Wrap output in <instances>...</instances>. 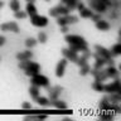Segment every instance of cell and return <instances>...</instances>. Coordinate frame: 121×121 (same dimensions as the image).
Instances as JSON below:
<instances>
[{
    "label": "cell",
    "instance_id": "obj_47",
    "mask_svg": "<svg viewBox=\"0 0 121 121\" xmlns=\"http://www.w3.org/2000/svg\"><path fill=\"white\" fill-rule=\"evenodd\" d=\"M28 3H34V0H26Z\"/></svg>",
    "mask_w": 121,
    "mask_h": 121
},
{
    "label": "cell",
    "instance_id": "obj_6",
    "mask_svg": "<svg viewBox=\"0 0 121 121\" xmlns=\"http://www.w3.org/2000/svg\"><path fill=\"white\" fill-rule=\"evenodd\" d=\"M95 51H96V53L100 57H102V58H105V59H108V58H112V53L111 51H108V49H106L105 47H102V45L100 44H96L95 45Z\"/></svg>",
    "mask_w": 121,
    "mask_h": 121
},
{
    "label": "cell",
    "instance_id": "obj_19",
    "mask_svg": "<svg viewBox=\"0 0 121 121\" xmlns=\"http://www.w3.org/2000/svg\"><path fill=\"white\" fill-rule=\"evenodd\" d=\"M95 58H96V62H95V67L93 68H96V69H100V68H102L105 66V58H102V57H100L97 54V53H93L92 54Z\"/></svg>",
    "mask_w": 121,
    "mask_h": 121
},
{
    "label": "cell",
    "instance_id": "obj_13",
    "mask_svg": "<svg viewBox=\"0 0 121 121\" xmlns=\"http://www.w3.org/2000/svg\"><path fill=\"white\" fill-rule=\"evenodd\" d=\"M82 53H83V54H82L81 57H78V58H77V60H76V63H77L79 67H81V66H83V64H86V63H87V59H88L90 57H91V54H92V53H91V52L88 51V49H86V51H83Z\"/></svg>",
    "mask_w": 121,
    "mask_h": 121
},
{
    "label": "cell",
    "instance_id": "obj_46",
    "mask_svg": "<svg viewBox=\"0 0 121 121\" xmlns=\"http://www.w3.org/2000/svg\"><path fill=\"white\" fill-rule=\"evenodd\" d=\"M68 1V0H60V3H62V4H66Z\"/></svg>",
    "mask_w": 121,
    "mask_h": 121
},
{
    "label": "cell",
    "instance_id": "obj_45",
    "mask_svg": "<svg viewBox=\"0 0 121 121\" xmlns=\"http://www.w3.org/2000/svg\"><path fill=\"white\" fill-rule=\"evenodd\" d=\"M3 6H4V1H1V0H0V9H1Z\"/></svg>",
    "mask_w": 121,
    "mask_h": 121
},
{
    "label": "cell",
    "instance_id": "obj_30",
    "mask_svg": "<svg viewBox=\"0 0 121 121\" xmlns=\"http://www.w3.org/2000/svg\"><path fill=\"white\" fill-rule=\"evenodd\" d=\"M38 43V40L37 39H34V38H28V39L25 40V45L28 48H33V47H35Z\"/></svg>",
    "mask_w": 121,
    "mask_h": 121
},
{
    "label": "cell",
    "instance_id": "obj_23",
    "mask_svg": "<svg viewBox=\"0 0 121 121\" xmlns=\"http://www.w3.org/2000/svg\"><path fill=\"white\" fill-rule=\"evenodd\" d=\"M29 95H30V97H32L33 100H35V98L39 96V87L33 85V86L29 88Z\"/></svg>",
    "mask_w": 121,
    "mask_h": 121
},
{
    "label": "cell",
    "instance_id": "obj_37",
    "mask_svg": "<svg viewBox=\"0 0 121 121\" xmlns=\"http://www.w3.org/2000/svg\"><path fill=\"white\" fill-rule=\"evenodd\" d=\"M100 119H101V120H112L113 116H112V115H105V113H104V115L100 116Z\"/></svg>",
    "mask_w": 121,
    "mask_h": 121
},
{
    "label": "cell",
    "instance_id": "obj_33",
    "mask_svg": "<svg viewBox=\"0 0 121 121\" xmlns=\"http://www.w3.org/2000/svg\"><path fill=\"white\" fill-rule=\"evenodd\" d=\"M77 3H78V0H68V1L66 3V5H67V8L69 10H73V9H76Z\"/></svg>",
    "mask_w": 121,
    "mask_h": 121
},
{
    "label": "cell",
    "instance_id": "obj_48",
    "mask_svg": "<svg viewBox=\"0 0 121 121\" xmlns=\"http://www.w3.org/2000/svg\"><path fill=\"white\" fill-rule=\"evenodd\" d=\"M44 1H51V0H44Z\"/></svg>",
    "mask_w": 121,
    "mask_h": 121
},
{
    "label": "cell",
    "instance_id": "obj_49",
    "mask_svg": "<svg viewBox=\"0 0 121 121\" xmlns=\"http://www.w3.org/2000/svg\"><path fill=\"white\" fill-rule=\"evenodd\" d=\"M0 59H1V57H0Z\"/></svg>",
    "mask_w": 121,
    "mask_h": 121
},
{
    "label": "cell",
    "instance_id": "obj_1",
    "mask_svg": "<svg viewBox=\"0 0 121 121\" xmlns=\"http://www.w3.org/2000/svg\"><path fill=\"white\" fill-rule=\"evenodd\" d=\"M104 92H107V93H120L121 95V87H120V79L119 77L115 78V81L112 83H108V85H104Z\"/></svg>",
    "mask_w": 121,
    "mask_h": 121
},
{
    "label": "cell",
    "instance_id": "obj_11",
    "mask_svg": "<svg viewBox=\"0 0 121 121\" xmlns=\"http://www.w3.org/2000/svg\"><path fill=\"white\" fill-rule=\"evenodd\" d=\"M66 42L68 44H76V43H85V38L79 35H73V34H67L66 35Z\"/></svg>",
    "mask_w": 121,
    "mask_h": 121
},
{
    "label": "cell",
    "instance_id": "obj_22",
    "mask_svg": "<svg viewBox=\"0 0 121 121\" xmlns=\"http://www.w3.org/2000/svg\"><path fill=\"white\" fill-rule=\"evenodd\" d=\"M108 98V102H111V104H119V102L121 101V95L120 93H110V96H107Z\"/></svg>",
    "mask_w": 121,
    "mask_h": 121
},
{
    "label": "cell",
    "instance_id": "obj_21",
    "mask_svg": "<svg viewBox=\"0 0 121 121\" xmlns=\"http://www.w3.org/2000/svg\"><path fill=\"white\" fill-rule=\"evenodd\" d=\"M96 28L98 30H102V32H107V30L110 29V24L107 22H105V20H97L96 22Z\"/></svg>",
    "mask_w": 121,
    "mask_h": 121
},
{
    "label": "cell",
    "instance_id": "obj_35",
    "mask_svg": "<svg viewBox=\"0 0 121 121\" xmlns=\"http://www.w3.org/2000/svg\"><path fill=\"white\" fill-rule=\"evenodd\" d=\"M38 42H40V43H45V42H47V34L44 32L39 33V35H38Z\"/></svg>",
    "mask_w": 121,
    "mask_h": 121
},
{
    "label": "cell",
    "instance_id": "obj_41",
    "mask_svg": "<svg viewBox=\"0 0 121 121\" xmlns=\"http://www.w3.org/2000/svg\"><path fill=\"white\" fill-rule=\"evenodd\" d=\"M47 119V115H35V120H44Z\"/></svg>",
    "mask_w": 121,
    "mask_h": 121
},
{
    "label": "cell",
    "instance_id": "obj_40",
    "mask_svg": "<svg viewBox=\"0 0 121 121\" xmlns=\"http://www.w3.org/2000/svg\"><path fill=\"white\" fill-rule=\"evenodd\" d=\"M60 32L62 33H68V26L67 25H60Z\"/></svg>",
    "mask_w": 121,
    "mask_h": 121
},
{
    "label": "cell",
    "instance_id": "obj_29",
    "mask_svg": "<svg viewBox=\"0 0 121 121\" xmlns=\"http://www.w3.org/2000/svg\"><path fill=\"white\" fill-rule=\"evenodd\" d=\"M9 5H10V9L14 10V11L20 10V3H19V0H11Z\"/></svg>",
    "mask_w": 121,
    "mask_h": 121
},
{
    "label": "cell",
    "instance_id": "obj_44",
    "mask_svg": "<svg viewBox=\"0 0 121 121\" xmlns=\"http://www.w3.org/2000/svg\"><path fill=\"white\" fill-rule=\"evenodd\" d=\"M4 43H5V37H4V35H0V47H1V45H4Z\"/></svg>",
    "mask_w": 121,
    "mask_h": 121
},
{
    "label": "cell",
    "instance_id": "obj_34",
    "mask_svg": "<svg viewBox=\"0 0 121 121\" xmlns=\"http://www.w3.org/2000/svg\"><path fill=\"white\" fill-rule=\"evenodd\" d=\"M30 63V59H24V60H20V62H19V64H18V67L20 68V69H23L24 71L26 67H28V64Z\"/></svg>",
    "mask_w": 121,
    "mask_h": 121
},
{
    "label": "cell",
    "instance_id": "obj_43",
    "mask_svg": "<svg viewBox=\"0 0 121 121\" xmlns=\"http://www.w3.org/2000/svg\"><path fill=\"white\" fill-rule=\"evenodd\" d=\"M98 1H100L101 4H104L105 6H108V5H110V1H108V0H98Z\"/></svg>",
    "mask_w": 121,
    "mask_h": 121
},
{
    "label": "cell",
    "instance_id": "obj_14",
    "mask_svg": "<svg viewBox=\"0 0 121 121\" xmlns=\"http://www.w3.org/2000/svg\"><path fill=\"white\" fill-rule=\"evenodd\" d=\"M69 49L74 52H83L86 49H88V45H87V42L85 43H76V44H69Z\"/></svg>",
    "mask_w": 121,
    "mask_h": 121
},
{
    "label": "cell",
    "instance_id": "obj_5",
    "mask_svg": "<svg viewBox=\"0 0 121 121\" xmlns=\"http://www.w3.org/2000/svg\"><path fill=\"white\" fill-rule=\"evenodd\" d=\"M30 22H32L33 25L35 26H45L48 24V19L47 17H43V15H38V14H34L30 17Z\"/></svg>",
    "mask_w": 121,
    "mask_h": 121
},
{
    "label": "cell",
    "instance_id": "obj_15",
    "mask_svg": "<svg viewBox=\"0 0 121 121\" xmlns=\"http://www.w3.org/2000/svg\"><path fill=\"white\" fill-rule=\"evenodd\" d=\"M62 91H63V88L60 86H56V87H53V88H51V91H49V100H56V98H58V96L60 95Z\"/></svg>",
    "mask_w": 121,
    "mask_h": 121
},
{
    "label": "cell",
    "instance_id": "obj_42",
    "mask_svg": "<svg viewBox=\"0 0 121 121\" xmlns=\"http://www.w3.org/2000/svg\"><path fill=\"white\" fill-rule=\"evenodd\" d=\"M76 8H77L78 11H79L81 9H83V8H85V4H83V3H77V5H76Z\"/></svg>",
    "mask_w": 121,
    "mask_h": 121
},
{
    "label": "cell",
    "instance_id": "obj_2",
    "mask_svg": "<svg viewBox=\"0 0 121 121\" xmlns=\"http://www.w3.org/2000/svg\"><path fill=\"white\" fill-rule=\"evenodd\" d=\"M77 22H78V18L74 17V15L66 14V15H58L57 17L58 25H68V24H73V23H77Z\"/></svg>",
    "mask_w": 121,
    "mask_h": 121
},
{
    "label": "cell",
    "instance_id": "obj_3",
    "mask_svg": "<svg viewBox=\"0 0 121 121\" xmlns=\"http://www.w3.org/2000/svg\"><path fill=\"white\" fill-rule=\"evenodd\" d=\"M32 85L38 87H48L49 86V79L45 76H42L39 73L32 76Z\"/></svg>",
    "mask_w": 121,
    "mask_h": 121
},
{
    "label": "cell",
    "instance_id": "obj_32",
    "mask_svg": "<svg viewBox=\"0 0 121 121\" xmlns=\"http://www.w3.org/2000/svg\"><path fill=\"white\" fill-rule=\"evenodd\" d=\"M108 105H110L108 98H107V97H104V98L101 100V102H100V108H101V110H107V108H108Z\"/></svg>",
    "mask_w": 121,
    "mask_h": 121
},
{
    "label": "cell",
    "instance_id": "obj_7",
    "mask_svg": "<svg viewBox=\"0 0 121 121\" xmlns=\"http://www.w3.org/2000/svg\"><path fill=\"white\" fill-rule=\"evenodd\" d=\"M91 74L95 77V81H98V82H102L105 81V79H107V74H106L105 69H102V68H100V69H96V68H93V69H91Z\"/></svg>",
    "mask_w": 121,
    "mask_h": 121
},
{
    "label": "cell",
    "instance_id": "obj_16",
    "mask_svg": "<svg viewBox=\"0 0 121 121\" xmlns=\"http://www.w3.org/2000/svg\"><path fill=\"white\" fill-rule=\"evenodd\" d=\"M33 58V52L32 51H24V52H19L17 54L18 60H24V59H32Z\"/></svg>",
    "mask_w": 121,
    "mask_h": 121
},
{
    "label": "cell",
    "instance_id": "obj_31",
    "mask_svg": "<svg viewBox=\"0 0 121 121\" xmlns=\"http://www.w3.org/2000/svg\"><path fill=\"white\" fill-rule=\"evenodd\" d=\"M35 100H37V102H38L40 106H48V105H49V100H48L47 97H39V96H38Z\"/></svg>",
    "mask_w": 121,
    "mask_h": 121
},
{
    "label": "cell",
    "instance_id": "obj_26",
    "mask_svg": "<svg viewBox=\"0 0 121 121\" xmlns=\"http://www.w3.org/2000/svg\"><path fill=\"white\" fill-rule=\"evenodd\" d=\"M79 68H81V69H79V74H81V76H86V74H88V73H90V71H91V67L88 66V63L83 64V66H81Z\"/></svg>",
    "mask_w": 121,
    "mask_h": 121
},
{
    "label": "cell",
    "instance_id": "obj_18",
    "mask_svg": "<svg viewBox=\"0 0 121 121\" xmlns=\"http://www.w3.org/2000/svg\"><path fill=\"white\" fill-rule=\"evenodd\" d=\"M91 6H92L93 9H96L97 13H104L106 10V6L104 4H101L98 0H91Z\"/></svg>",
    "mask_w": 121,
    "mask_h": 121
},
{
    "label": "cell",
    "instance_id": "obj_20",
    "mask_svg": "<svg viewBox=\"0 0 121 121\" xmlns=\"http://www.w3.org/2000/svg\"><path fill=\"white\" fill-rule=\"evenodd\" d=\"M49 104L53 105L57 108H59V110H66L67 108V104H66V102L59 101L58 98H56V100H49Z\"/></svg>",
    "mask_w": 121,
    "mask_h": 121
},
{
    "label": "cell",
    "instance_id": "obj_27",
    "mask_svg": "<svg viewBox=\"0 0 121 121\" xmlns=\"http://www.w3.org/2000/svg\"><path fill=\"white\" fill-rule=\"evenodd\" d=\"M111 53H112L113 57H115V56H120L121 54V44L117 43V44L113 45V47L111 48Z\"/></svg>",
    "mask_w": 121,
    "mask_h": 121
},
{
    "label": "cell",
    "instance_id": "obj_36",
    "mask_svg": "<svg viewBox=\"0 0 121 121\" xmlns=\"http://www.w3.org/2000/svg\"><path fill=\"white\" fill-rule=\"evenodd\" d=\"M25 17H26V13H25V11H22V10L15 11V18H17V19H24Z\"/></svg>",
    "mask_w": 121,
    "mask_h": 121
},
{
    "label": "cell",
    "instance_id": "obj_9",
    "mask_svg": "<svg viewBox=\"0 0 121 121\" xmlns=\"http://www.w3.org/2000/svg\"><path fill=\"white\" fill-rule=\"evenodd\" d=\"M0 30H3V32H14V33H18L19 32V25L15 22L4 23V24L0 25Z\"/></svg>",
    "mask_w": 121,
    "mask_h": 121
},
{
    "label": "cell",
    "instance_id": "obj_28",
    "mask_svg": "<svg viewBox=\"0 0 121 121\" xmlns=\"http://www.w3.org/2000/svg\"><path fill=\"white\" fill-rule=\"evenodd\" d=\"M92 88L95 91H97V92H104V85H102V82H98V81H95L92 83Z\"/></svg>",
    "mask_w": 121,
    "mask_h": 121
},
{
    "label": "cell",
    "instance_id": "obj_4",
    "mask_svg": "<svg viewBox=\"0 0 121 121\" xmlns=\"http://www.w3.org/2000/svg\"><path fill=\"white\" fill-rule=\"evenodd\" d=\"M66 14H69V9H68L67 6H63V5H57L54 8H52L51 10H49V15L53 18H57L58 15H66Z\"/></svg>",
    "mask_w": 121,
    "mask_h": 121
},
{
    "label": "cell",
    "instance_id": "obj_24",
    "mask_svg": "<svg viewBox=\"0 0 121 121\" xmlns=\"http://www.w3.org/2000/svg\"><path fill=\"white\" fill-rule=\"evenodd\" d=\"M26 14H29L30 17L34 15V14H37V8L34 6L33 3H28V4H26Z\"/></svg>",
    "mask_w": 121,
    "mask_h": 121
},
{
    "label": "cell",
    "instance_id": "obj_12",
    "mask_svg": "<svg viewBox=\"0 0 121 121\" xmlns=\"http://www.w3.org/2000/svg\"><path fill=\"white\" fill-rule=\"evenodd\" d=\"M66 66H67V59L63 58L60 59L58 64H57V68H56V76L57 77H63L64 74V69H66Z\"/></svg>",
    "mask_w": 121,
    "mask_h": 121
},
{
    "label": "cell",
    "instance_id": "obj_25",
    "mask_svg": "<svg viewBox=\"0 0 121 121\" xmlns=\"http://www.w3.org/2000/svg\"><path fill=\"white\" fill-rule=\"evenodd\" d=\"M92 10L91 9H86V8H83V9L79 10V15H81L82 18H91L92 17Z\"/></svg>",
    "mask_w": 121,
    "mask_h": 121
},
{
    "label": "cell",
    "instance_id": "obj_39",
    "mask_svg": "<svg viewBox=\"0 0 121 121\" xmlns=\"http://www.w3.org/2000/svg\"><path fill=\"white\" fill-rule=\"evenodd\" d=\"M22 107L23 108H32V104L30 102H23V105H22Z\"/></svg>",
    "mask_w": 121,
    "mask_h": 121
},
{
    "label": "cell",
    "instance_id": "obj_10",
    "mask_svg": "<svg viewBox=\"0 0 121 121\" xmlns=\"http://www.w3.org/2000/svg\"><path fill=\"white\" fill-rule=\"evenodd\" d=\"M62 54H63V57L67 60H71V62H74V63H76V60H77V58H78L77 52L72 51V49H69V48H68V49L67 48H63L62 49Z\"/></svg>",
    "mask_w": 121,
    "mask_h": 121
},
{
    "label": "cell",
    "instance_id": "obj_38",
    "mask_svg": "<svg viewBox=\"0 0 121 121\" xmlns=\"http://www.w3.org/2000/svg\"><path fill=\"white\" fill-rule=\"evenodd\" d=\"M91 19H92V20H93L95 23H96L97 20H100V19H101V15H100V14H92Z\"/></svg>",
    "mask_w": 121,
    "mask_h": 121
},
{
    "label": "cell",
    "instance_id": "obj_17",
    "mask_svg": "<svg viewBox=\"0 0 121 121\" xmlns=\"http://www.w3.org/2000/svg\"><path fill=\"white\" fill-rule=\"evenodd\" d=\"M105 72H106V74H107L108 78H116V77H119V71L115 68V66H108L105 69Z\"/></svg>",
    "mask_w": 121,
    "mask_h": 121
},
{
    "label": "cell",
    "instance_id": "obj_8",
    "mask_svg": "<svg viewBox=\"0 0 121 121\" xmlns=\"http://www.w3.org/2000/svg\"><path fill=\"white\" fill-rule=\"evenodd\" d=\"M39 71H40V66H39L38 63H35V62H30V63L28 64V67L24 69L25 74L29 76V77H32V76L39 73Z\"/></svg>",
    "mask_w": 121,
    "mask_h": 121
}]
</instances>
